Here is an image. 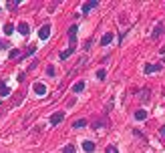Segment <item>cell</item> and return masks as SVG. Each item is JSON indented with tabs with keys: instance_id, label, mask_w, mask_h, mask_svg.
<instances>
[{
	"instance_id": "cell-23",
	"label": "cell",
	"mask_w": 165,
	"mask_h": 153,
	"mask_svg": "<svg viewBox=\"0 0 165 153\" xmlns=\"http://www.w3.org/2000/svg\"><path fill=\"white\" fill-rule=\"evenodd\" d=\"M46 75H48V76H54V69H53V67H46Z\"/></svg>"
},
{
	"instance_id": "cell-11",
	"label": "cell",
	"mask_w": 165,
	"mask_h": 153,
	"mask_svg": "<svg viewBox=\"0 0 165 153\" xmlns=\"http://www.w3.org/2000/svg\"><path fill=\"white\" fill-rule=\"evenodd\" d=\"M111 40H113V35H111V32H105V35L101 36V44H103V46H105V44H109Z\"/></svg>"
},
{
	"instance_id": "cell-15",
	"label": "cell",
	"mask_w": 165,
	"mask_h": 153,
	"mask_svg": "<svg viewBox=\"0 0 165 153\" xmlns=\"http://www.w3.org/2000/svg\"><path fill=\"white\" fill-rule=\"evenodd\" d=\"M85 125H87V119H79V121H75V123H73L75 129H81V127H85Z\"/></svg>"
},
{
	"instance_id": "cell-9",
	"label": "cell",
	"mask_w": 165,
	"mask_h": 153,
	"mask_svg": "<svg viewBox=\"0 0 165 153\" xmlns=\"http://www.w3.org/2000/svg\"><path fill=\"white\" fill-rule=\"evenodd\" d=\"M18 32H20V35H24V36H26L28 32H30V26H28L26 22H20V24H18Z\"/></svg>"
},
{
	"instance_id": "cell-21",
	"label": "cell",
	"mask_w": 165,
	"mask_h": 153,
	"mask_svg": "<svg viewBox=\"0 0 165 153\" xmlns=\"http://www.w3.org/2000/svg\"><path fill=\"white\" fill-rule=\"evenodd\" d=\"M101 125H103V119H99V121H95V123H93V129H99Z\"/></svg>"
},
{
	"instance_id": "cell-8",
	"label": "cell",
	"mask_w": 165,
	"mask_h": 153,
	"mask_svg": "<svg viewBox=\"0 0 165 153\" xmlns=\"http://www.w3.org/2000/svg\"><path fill=\"white\" fill-rule=\"evenodd\" d=\"M97 4H99V0H91V2H85L81 10H83V12H89V10H91V8H95Z\"/></svg>"
},
{
	"instance_id": "cell-17",
	"label": "cell",
	"mask_w": 165,
	"mask_h": 153,
	"mask_svg": "<svg viewBox=\"0 0 165 153\" xmlns=\"http://www.w3.org/2000/svg\"><path fill=\"white\" fill-rule=\"evenodd\" d=\"M14 32V26L12 24H4V35H12Z\"/></svg>"
},
{
	"instance_id": "cell-25",
	"label": "cell",
	"mask_w": 165,
	"mask_h": 153,
	"mask_svg": "<svg viewBox=\"0 0 165 153\" xmlns=\"http://www.w3.org/2000/svg\"><path fill=\"white\" fill-rule=\"evenodd\" d=\"M113 105H115V101L111 99V101H109V105H107V113H109V111H111V109H113Z\"/></svg>"
},
{
	"instance_id": "cell-26",
	"label": "cell",
	"mask_w": 165,
	"mask_h": 153,
	"mask_svg": "<svg viewBox=\"0 0 165 153\" xmlns=\"http://www.w3.org/2000/svg\"><path fill=\"white\" fill-rule=\"evenodd\" d=\"M91 44H93V40H91V38H89V40H87V42H85V49H87V50H89V49H91Z\"/></svg>"
},
{
	"instance_id": "cell-10",
	"label": "cell",
	"mask_w": 165,
	"mask_h": 153,
	"mask_svg": "<svg viewBox=\"0 0 165 153\" xmlns=\"http://www.w3.org/2000/svg\"><path fill=\"white\" fill-rule=\"evenodd\" d=\"M135 119H137V121H145V119H147V111H145V109L135 111Z\"/></svg>"
},
{
	"instance_id": "cell-18",
	"label": "cell",
	"mask_w": 165,
	"mask_h": 153,
	"mask_svg": "<svg viewBox=\"0 0 165 153\" xmlns=\"http://www.w3.org/2000/svg\"><path fill=\"white\" fill-rule=\"evenodd\" d=\"M62 153H77V149H75V145H66L62 147Z\"/></svg>"
},
{
	"instance_id": "cell-27",
	"label": "cell",
	"mask_w": 165,
	"mask_h": 153,
	"mask_svg": "<svg viewBox=\"0 0 165 153\" xmlns=\"http://www.w3.org/2000/svg\"><path fill=\"white\" fill-rule=\"evenodd\" d=\"M159 131H161V135L165 137V125H163V127H161V129H159Z\"/></svg>"
},
{
	"instance_id": "cell-2",
	"label": "cell",
	"mask_w": 165,
	"mask_h": 153,
	"mask_svg": "<svg viewBox=\"0 0 165 153\" xmlns=\"http://www.w3.org/2000/svg\"><path fill=\"white\" fill-rule=\"evenodd\" d=\"M62 119H65V113H62V111L50 115V125H58V123H62Z\"/></svg>"
},
{
	"instance_id": "cell-28",
	"label": "cell",
	"mask_w": 165,
	"mask_h": 153,
	"mask_svg": "<svg viewBox=\"0 0 165 153\" xmlns=\"http://www.w3.org/2000/svg\"><path fill=\"white\" fill-rule=\"evenodd\" d=\"M159 53H161V54H165V46H163V49H161V50H159Z\"/></svg>"
},
{
	"instance_id": "cell-6",
	"label": "cell",
	"mask_w": 165,
	"mask_h": 153,
	"mask_svg": "<svg viewBox=\"0 0 165 153\" xmlns=\"http://www.w3.org/2000/svg\"><path fill=\"white\" fill-rule=\"evenodd\" d=\"M34 93H36V95H40V97H44L46 95V87L42 83H34Z\"/></svg>"
},
{
	"instance_id": "cell-13",
	"label": "cell",
	"mask_w": 165,
	"mask_h": 153,
	"mask_svg": "<svg viewBox=\"0 0 165 153\" xmlns=\"http://www.w3.org/2000/svg\"><path fill=\"white\" fill-rule=\"evenodd\" d=\"M85 87H87V85H85V81H79V83L73 87V91H75V93H83V91H85Z\"/></svg>"
},
{
	"instance_id": "cell-7",
	"label": "cell",
	"mask_w": 165,
	"mask_h": 153,
	"mask_svg": "<svg viewBox=\"0 0 165 153\" xmlns=\"http://www.w3.org/2000/svg\"><path fill=\"white\" fill-rule=\"evenodd\" d=\"M159 69H161V65H145L143 73H145V75H151V73H155V71H159Z\"/></svg>"
},
{
	"instance_id": "cell-29",
	"label": "cell",
	"mask_w": 165,
	"mask_h": 153,
	"mask_svg": "<svg viewBox=\"0 0 165 153\" xmlns=\"http://www.w3.org/2000/svg\"><path fill=\"white\" fill-rule=\"evenodd\" d=\"M2 49H4V46H2V42H0V50H2Z\"/></svg>"
},
{
	"instance_id": "cell-19",
	"label": "cell",
	"mask_w": 165,
	"mask_h": 153,
	"mask_svg": "<svg viewBox=\"0 0 165 153\" xmlns=\"http://www.w3.org/2000/svg\"><path fill=\"white\" fill-rule=\"evenodd\" d=\"M105 76H107V71H105V69H101V71H97V79H101V81H103V79H105Z\"/></svg>"
},
{
	"instance_id": "cell-24",
	"label": "cell",
	"mask_w": 165,
	"mask_h": 153,
	"mask_svg": "<svg viewBox=\"0 0 165 153\" xmlns=\"http://www.w3.org/2000/svg\"><path fill=\"white\" fill-rule=\"evenodd\" d=\"M107 153H119V149H117L115 145H111V147H109V149H107Z\"/></svg>"
},
{
	"instance_id": "cell-16",
	"label": "cell",
	"mask_w": 165,
	"mask_h": 153,
	"mask_svg": "<svg viewBox=\"0 0 165 153\" xmlns=\"http://www.w3.org/2000/svg\"><path fill=\"white\" fill-rule=\"evenodd\" d=\"M73 50H75V49H66V50H62V53H61V58H62V61H65V58H69L71 54H73Z\"/></svg>"
},
{
	"instance_id": "cell-3",
	"label": "cell",
	"mask_w": 165,
	"mask_h": 153,
	"mask_svg": "<svg viewBox=\"0 0 165 153\" xmlns=\"http://www.w3.org/2000/svg\"><path fill=\"white\" fill-rule=\"evenodd\" d=\"M161 32H163V24L157 22V24H155V28H153V32H151V38H153V40H157V38L161 36Z\"/></svg>"
},
{
	"instance_id": "cell-5",
	"label": "cell",
	"mask_w": 165,
	"mask_h": 153,
	"mask_svg": "<svg viewBox=\"0 0 165 153\" xmlns=\"http://www.w3.org/2000/svg\"><path fill=\"white\" fill-rule=\"evenodd\" d=\"M137 99L141 101V103H147L149 101V89H143V91L137 93Z\"/></svg>"
},
{
	"instance_id": "cell-12",
	"label": "cell",
	"mask_w": 165,
	"mask_h": 153,
	"mask_svg": "<svg viewBox=\"0 0 165 153\" xmlns=\"http://www.w3.org/2000/svg\"><path fill=\"white\" fill-rule=\"evenodd\" d=\"M83 149L87 151V153H93V151H95V143H93V141H85L83 143Z\"/></svg>"
},
{
	"instance_id": "cell-4",
	"label": "cell",
	"mask_w": 165,
	"mask_h": 153,
	"mask_svg": "<svg viewBox=\"0 0 165 153\" xmlns=\"http://www.w3.org/2000/svg\"><path fill=\"white\" fill-rule=\"evenodd\" d=\"M77 24H73V26L69 28V38H71V44H73V49H75V40H77Z\"/></svg>"
},
{
	"instance_id": "cell-1",
	"label": "cell",
	"mask_w": 165,
	"mask_h": 153,
	"mask_svg": "<svg viewBox=\"0 0 165 153\" xmlns=\"http://www.w3.org/2000/svg\"><path fill=\"white\" fill-rule=\"evenodd\" d=\"M48 36H50V24L46 22V24H42V26H40V30H39V38H40V40H46Z\"/></svg>"
},
{
	"instance_id": "cell-22",
	"label": "cell",
	"mask_w": 165,
	"mask_h": 153,
	"mask_svg": "<svg viewBox=\"0 0 165 153\" xmlns=\"http://www.w3.org/2000/svg\"><path fill=\"white\" fill-rule=\"evenodd\" d=\"M8 57H10V58H16V57H18V50H16V49H12V50H10V54H8Z\"/></svg>"
},
{
	"instance_id": "cell-20",
	"label": "cell",
	"mask_w": 165,
	"mask_h": 153,
	"mask_svg": "<svg viewBox=\"0 0 165 153\" xmlns=\"http://www.w3.org/2000/svg\"><path fill=\"white\" fill-rule=\"evenodd\" d=\"M34 53H36V46H28V50H26V57H32Z\"/></svg>"
},
{
	"instance_id": "cell-14",
	"label": "cell",
	"mask_w": 165,
	"mask_h": 153,
	"mask_svg": "<svg viewBox=\"0 0 165 153\" xmlns=\"http://www.w3.org/2000/svg\"><path fill=\"white\" fill-rule=\"evenodd\" d=\"M8 93H10V89H8L6 85H4V81H2V83H0V95H2V97H6Z\"/></svg>"
}]
</instances>
